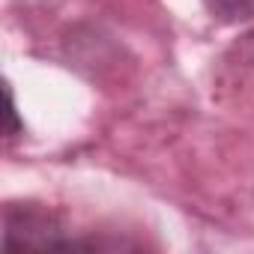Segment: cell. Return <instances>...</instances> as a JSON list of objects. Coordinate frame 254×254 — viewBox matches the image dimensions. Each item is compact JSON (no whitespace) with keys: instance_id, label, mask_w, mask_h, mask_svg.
Segmentation results:
<instances>
[{"instance_id":"6da1fadb","label":"cell","mask_w":254,"mask_h":254,"mask_svg":"<svg viewBox=\"0 0 254 254\" xmlns=\"http://www.w3.org/2000/svg\"><path fill=\"white\" fill-rule=\"evenodd\" d=\"M63 227L60 221L42 209V206H33V203H9L6 206V245L9 248H72L75 242L72 239H63L60 236Z\"/></svg>"},{"instance_id":"7a4b0ae2","label":"cell","mask_w":254,"mask_h":254,"mask_svg":"<svg viewBox=\"0 0 254 254\" xmlns=\"http://www.w3.org/2000/svg\"><path fill=\"white\" fill-rule=\"evenodd\" d=\"M203 6L224 24H239L254 18V0H203Z\"/></svg>"},{"instance_id":"3957f363","label":"cell","mask_w":254,"mask_h":254,"mask_svg":"<svg viewBox=\"0 0 254 254\" xmlns=\"http://www.w3.org/2000/svg\"><path fill=\"white\" fill-rule=\"evenodd\" d=\"M6 105H9V141H15L18 135H21V129H24V126L18 123V108H15V96H12V90L6 87Z\"/></svg>"}]
</instances>
